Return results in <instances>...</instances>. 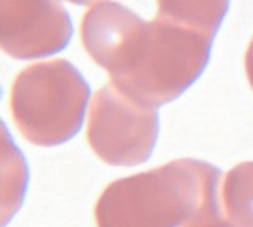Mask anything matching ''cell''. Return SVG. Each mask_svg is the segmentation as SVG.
<instances>
[{
  "label": "cell",
  "instance_id": "cell-1",
  "mask_svg": "<svg viewBox=\"0 0 253 227\" xmlns=\"http://www.w3.org/2000/svg\"><path fill=\"white\" fill-rule=\"evenodd\" d=\"M87 55L129 97L162 106L179 97L205 71L213 37L156 16L142 21L113 0L93 4L80 25Z\"/></svg>",
  "mask_w": 253,
  "mask_h": 227
},
{
  "label": "cell",
  "instance_id": "cell-2",
  "mask_svg": "<svg viewBox=\"0 0 253 227\" xmlns=\"http://www.w3.org/2000/svg\"><path fill=\"white\" fill-rule=\"evenodd\" d=\"M221 171L182 158L111 183L99 196L101 227H172L225 225Z\"/></svg>",
  "mask_w": 253,
  "mask_h": 227
},
{
  "label": "cell",
  "instance_id": "cell-3",
  "mask_svg": "<svg viewBox=\"0 0 253 227\" xmlns=\"http://www.w3.org/2000/svg\"><path fill=\"white\" fill-rule=\"evenodd\" d=\"M89 95L87 83L65 59L37 62L13 80L10 115L30 143L58 146L79 133Z\"/></svg>",
  "mask_w": 253,
  "mask_h": 227
},
{
  "label": "cell",
  "instance_id": "cell-4",
  "mask_svg": "<svg viewBox=\"0 0 253 227\" xmlns=\"http://www.w3.org/2000/svg\"><path fill=\"white\" fill-rule=\"evenodd\" d=\"M157 134L156 106L129 97L111 81L93 95L87 115V142L104 162L122 167L145 162Z\"/></svg>",
  "mask_w": 253,
  "mask_h": 227
},
{
  "label": "cell",
  "instance_id": "cell-5",
  "mask_svg": "<svg viewBox=\"0 0 253 227\" xmlns=\"http://www.w3.org/2000/svg\"><path fill=\"white\" fill-rule=\"evenodd\" d=\"M1 49L16 59L62 50L73 34L67 10L58 0H0Z\"/></svg>",
  "mask_w": 253,
  "mask_h": 227
},
{
  "label": "cell",
  "instance_id": "cell-6",
  "mask_svg": "<svg viewBox=\"0 0 253 227\" xmlns=\"http://www.w3.org/2000/svg\"><path fill=\"white\" fill-rule=\"evenodd\" d=\"M230 0H157V16L215 37Z\"/></svg>",
  "mask_w": 253,
  "mask_h": 227
},
{
  "label": "cell",
  "instance_id": "cell-7",
  "mask_svg": "<svg viewBox=\"0 0 253 227\" xmlns=\"http://www.w3.org/2000/svg\"><path fill=\"white\" fill-rule=\"evenodd\" d=\"M225 225L253 227V161L231 168L221 185Z\"/></svg>",
  "mask_w": 253,
  "mask_h": 227
},
{
  "label": "cell",
  "instance_id": "cell-8",
  "mask_svg": "<svg viewBox=\"0 0 253 227\" xmlns=\"http://www.w3.org/2000/svg\"><path fill=\"white\" fill-rule=\"evenodd\" d=\"M4 143H3V170L9 173V180L3 179L1 183V219L3 225L9 217H13L21 205L22 196L27 188V167L22 160L21 152L16 149L13 142H7V131L4 129Z\"/></svg>",
  "mask_w": 253,
  "mask_h": 227
},
{
  "label": "cell",
  "instance_id": "cell-9",
  "mask_svg": "<svg viewBox=\"0 0 253 227\" xmlns=\"http://www.w3.org/2000/svg\"><path fill=\"white\" fill-rule=\"evenodd\" d=\"M245 69H246V75H248V80H249V84L253 89V37L252 41L249 43L248 46V50H246V56H245Z\"/></svg>",
  "mask_w": 253,
  "mask_h": 227
},
{
  "label": "cell",
  "instance_id": "cell-10",
  "mask_svg": "<svg viewBox=\"0 0 253 227\" xmlns=\"http://www.w3.org/2000/svg\"><path fill=\"white\" fill-rule=\"evenodd\" d=\"M68 1H71L74 4H92V3H95L98 0H68Z\"/></svg>",
  "mask_w": 253,
  "mask_h": 227
}]
</instances>
